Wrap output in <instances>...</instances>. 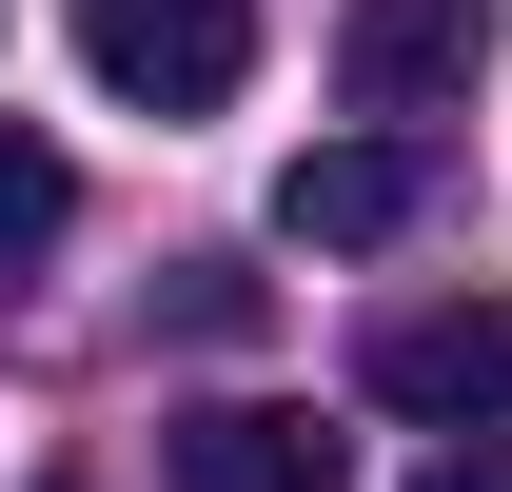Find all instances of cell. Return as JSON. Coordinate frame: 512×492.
<instances>
[{
    "mask_svg": "<svg viewBox=\"0 0 512 492\" xmlns=\"http://www.w3.org/2000/svg\"><path fill=\"white\" fill-rule=\"evenodd\" d=\"M414 217H434V138H316L276 178V237L296 256H394Z\"/></svg>",
    "mask_w": 512,
    "mask_h": 492,
    "instance_id": "4",
    "label": "cell"
},
{
    "mask_svg": "<svg viewBox=\"0 0 512 492\" xmlns=\"http://www.w3.org/2000/svg\"><path fill=\"white\" fill-rule=\"evenodd\" d=\"M158 492H355V453L316 414H276V394H217V414L158 433Z\"/></svg>",
    "mask_w": 512,
    "mask_h": 492,
    "instance_id": "5",
    "label": "cell"
},
{
    "mask_svg": "<svg viewBox=\"0 0 512 492\" xmlns=\"http://www.w3.org/2000/svg\"><path fill=\"white\" fill-rule=\"evenodd\" d=\"M434 492H512V433H493V453H453V473H434Z\"/></svg>",
    "mask_w": 512,
    "mask_h": 492,
    "instance_id": "8",
    "label": "cell"
},
{
    "mask_svg": "<svg viewBox=\"0 0 512 492\" xmlns=\"http://www.w3.org/2000/svg\"><path fill=\"white\" fill-rule=\"evenodd\" d=\"M40 492H79V473H40Z\"/></svg>",
    "mask_w": 512,
    "mask_h": 492,
    "instance_id": "9",
    "label": "cell"
},
{
    "mask_svg": "<svg viewBox=\"0 0 512 492\" xmlns=\"http://www.w3.org/2000/svg\"><path fill=\"white\" fill-rule=\"evenodd\" d=\"M60 237H79V178H60V158H40L20 119H0V276H40Z\"/></svg>",
    "mask_w": 512,
    "mask_h": 492,
    "instance_id": "6",
    "label": "cell"
},
{
    "mask_svg": "<svg viewBox=\"0 0 512 492\" xmlns=\"http://www.w3.org/2000/svg\"><path fill=\"white\" fill-rule=\"evenodd\" d=\"M158 315H178L197 355H237V335H256V315H276V296H256L237 256H178V276H158Z\"/></svg>",
    "mask_w": 512,
    "mask_h": 492,
    "instance_id": "7",
    "label": "cell"
},
{
    "mask_svg": "<svg viewBox=\"0 0 512 492\" xmlns=\"http://www.w3.org/2000/svg\"><path fill=\"white\" fill-rule=\"evenodd\" d=\"M355 394L493 453V433H512V296H414V315H375V335H355Z\"/></svg>",
    "mask_w": 512,
    "mask_h": 492,
    "instance_id": "1",
    "label": "cell"
},
{
    "mask_svg": "<svg viewBox=\"0 0 512 492\" xmlns=\"http://www.w3.org/2000/svg\"><path fill=\"white\" fill-rule=\"evenodd\" d=\"M493 79V0H355L335 20V99L355 119H453Z\"/></svg>",
    "mask_w": 512,
    "mask_h": 492,
    "instance_id": "3",
    "label": "cell"
},
{
    "mask_svg": "<svg viewBox=\"0 0 512 492\" xmlns=\"http://www.w3.org/2000/svg\"><path fill=\"white\" fill-rule=\"evenodd\" d=\"M79 79L138 119H217L256 79V0H79Z\"/></svg>",
    "mask_w": 512,
    "mask_h": 492,
    "instance_id": "2",
    "label": "cell"
}]
</instances>
